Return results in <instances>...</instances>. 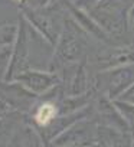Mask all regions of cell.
<instances>
[{
	"label": "cell",
	"mask_w": 134,
	"mask_h": 147,
	"mask_svg": "<svg viewBox=\"0 0 134 147\" xmlns=\"http://www.w3.org/2000/svg\"><path fill=\"white\" fill-rule=\"evenodd\" d=\"M88 36L90 35L71 16H65L61 35L55 45V53L51 61V72L56 74L65 65L78 63L82 59H87Z\"/></svg>",
	"instance_id": "6da1fadb"
},
{
	"label": "cell",
	"mask_w": 134,
	"mask_h": 147,
	"mask_svg": "<svg viewBox=\"0 0 134 147\" xmlns=\"http://www.w3.org/2000/svg\"><path fill=\"white\" fill-rule=\"evenodd\" d=\"M20 9H22V18L26 20V23L32 26L40 35V38H43L49 45L55 46L65 20V16L59 15V7L46 6L40 9H32V7H20Z\"/></svg>",
	"instance_id": "7a4b0ae2"
},
{
	"label": "cell",
	"mask_w": 134,
	"mask_h": 147,
	"mask_svg": "<svg viewBox=\"0 0 134 147\" xmlns=\"http://www.w3.org/2000/svg\"><path fill=\"white\" fill-rule=\"evenodd\" d=\"M29 46L30 43H29V33H28V23L20 15L16 38L12 46L10 61H9L3 81H13L16 75L29 69Z\"/></svg>",
	"instance_id": "3957f363"
},
{
	"label": "cell",
	"mask_w": 134,
	"mask_h": 147,
	"mask_svg": "<svg viewBox=\"0 0 134 147\" xmlns=\"http://www.w3.org/2000/svg\"><path fill=\"white\" fill-rule=\"evenodd\" d=\"M13 81L19 82L22 87H25L29 92L42 97L48 91H51L55 85L61 82L59 75L51 71H40V69H26L20 72L19 75L13 78Z\"/></svg>",
	"instance_id": "277c9868"
},
{
	"label": "cell",
	"mask_w": 134,
	"mask_h": 147,
	"mask_svg": "<svg viewBox=\"0 0 134 147\" xmlns=\"http://www.w3.org/2000/svg\"><path fill=\"white\" fill-rule=\"evenodd\" d=\"M51 5V0H25L20 3V7H32V9H40Z\"/></svg>",
	"instance_id": "5b68a950"
}]
</instances>
